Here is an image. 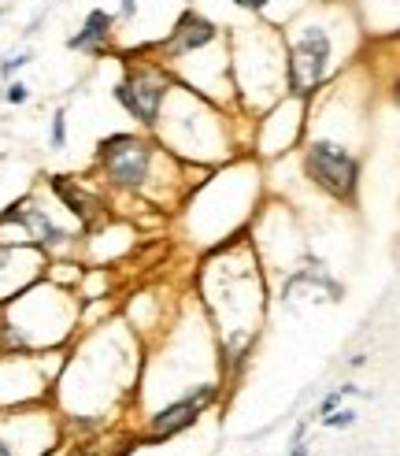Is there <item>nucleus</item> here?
<instances>
[{"instance_id": "nucleus-1", "label": "nucleus", "mask_w": 400, "mask_h": 456, "mask_svg": "<svg viewBox=\"0 0 400 456\" xmlns=\"http://www.w3.org/2000/svg\"><path fill=\"white\" fill-rule=\"evenodd\" d=\"M141 371L145 341L126 319L107 316L104 323L82 327V338L67 353V364L52 389L56 412L63 419L93 427L130 400V394L141 386Z\"/></svg>"}, {"instance_id": "nucleus-2", "label": "nucleus", "mask_w": 400, "mask_h": 456, "mask_svg": "<svg viewBox=\"0 0 400 456\" xmlns=\"http://www.w3.org/2000/svg\"><path fill=\"white\" fill-rule=\"evenodd\" d=\"M197 293L219 341L223 375H237L252 356L267 316V278L248 230L208 248L197 271Z\"/></svg>"}, {"instance_id": "nucleus-3", "label": "nucleus", "mask_w": 400, "mask_h": 456, "mask_svg": "<svg viewBox=\"0 0 400 456\" xmlns=\"http://www.w3.org/2000/svg\"><path fill=\"white\" fill-rule=\"evenodd\" d=\"M96 171L104 186L123 197H137L148 208H171L182 204L197 178H186L189 164H182L175 152H167L148 130H119L96 145Z\"/></svg>"}, {"instance_id": "nucleus-4", "label": "nucleus", "mask_w": 400, "mask_h": 456, "mask_svg": "<svg viewBox=\"0 0 400 456\" xmlns=\"http://www.w3.org/2000/svg\"><path fill=\"white\" fill-rule=\"evenodd\" d=\"M282 37L289 60V93L311 101L341 74L352 52L356 26L349 23V12L341 4L315 0L282 26Z\"/></svg>"}, {"instance_id": "nucleus-5", "label": "nucleus", "mask_w": 400, "mask_h": 456, "mask_svg": "<svg viewBox=\"0 0 400 456\" xmlns=\"http://www.w3.org/2000/svg\"><path fill=\"white\" fill-rule=\"evenodd\" d=\"M167 152H175L182 164L189 167H226L237 160V137L230 123V108L208 101V96L186 90L175 82L167 93L164 108H159L156 126L148 130Z\"/></svg>"}, {"instance_id": "nucleus-6", "label": "nucleus", "mask_w": 400, "mask_h": 456, "mask_svg": "<svg viewBox=\"0 0 400 456\" xmlns=\"http://www.w3.org/2000/svg\"><path fill=\"white\" fill-rule=\"evenodd\" d=\"M82 330V297L74 286L41 278L0 304V353L67 349Z\"/></svg>"}, {"instance_id": "nucleus-7", "label": "nucleus", "mask_w": 400, "mask_h": 456, "mask_svg": "<svg viewBox=\"0 0 400 456\" xmlns=\"http://www.w3.org/2000/svg\"><path fill=\"white\" fill-rule=\"evenodd\" d=\"M230 67L237 90V112L259 119L289 93V60L282 26L256 15V23L230 30Z\"/></svg>"}, {"instance_id": "nucleus-8", "label": "nucleus", "mask_w": 400, "mask_h": 456, "mask_svg": "<svg viewBox=\"0 0 400 456\" xmlns=\"http://www.w3.org/2000/svg\"><path fill=\"white\" fill-rule=\"evenodd\" d=\"M171 90H175V74L167 71V63L156 56L153 45H145L141 52H126L123 74H119L115 85H112L119 108H123L141 130L156 126L159 108H164Z\"/></svg>"}, {"instance_id": "nucleus-9", "label": "nucleus", "mask_w": 400, "mask_h": 456, "mask_svg": "<svg viewBox=\"0 0 400 456\" xmlns=\"http://www.w3.org/2000/svg\"><path fill=\"white\" fill-rule=\"evenodd\" d=\"M67 364L63 349L49 353H0V408H23L52 400L56 378Z\"/></svg>"}, {"instance_id": "nucleus-10", "label": "nucleus", "mask_w": 400, "mask_h": 456, "mask_svg": "<svg viewBox=\"0 0 400 456\" xmlns=\"http://www.w3.org/2000/svg\"><path fill=\"white\" fill-rule=\"evenodd\" d=\"M248 242H252L259 264L267 271H289V275H297L300 267H308L304 234H300L297 215L286 204L259 208L252 215V223H248Z\"/></svg>"}, {"instance_id": "nucleus-11", "label": "nucleus", "mask_w": 400, "mask_h": 456, "mask_svg": "<svg viewBox=\"0 0 400 456\" xmlns=\"http://www.w3.org/2000/svg\"><path fill=\"white\" fill-rule=\"evenodd\" d=\"M300 167H304V178L319 193H327L330 201H338V204L356 201V189H360V152L345 149L338 141L304 137Z\"/></svg>"}, {"instance_id": "nucleus-12", "label": "nucleus", "mask_w": 400, "mask_h": 456, "mask_svg": "<svg viewBox=\"0 0 400 456\" xmlns=\"http://www.w3.org/2000/svg\"><path fill=\"white\" fill-rule=\"evenodd\" d=\"M63 416L52 400L0 408V456H49L60 445Z\"/></svg>"}, {"instance_id": "nucleus-13", "label": "nucleus", "mask_w": 400, "mask_h": 456, "mask_svg": "<svg viewBox=\"0 0 400 456\" xmlns=\"http://www.w3.org/2000/svg\"><path fill=\"white\" fill-rule=\"evenodd\" d=\"M304 130H308V101L297 93H286L275 108H267L256 119V134L252 149L256 160H278L286 152H293L297 145H304Z\"/></svg>"}, {"instance_id": "nucleus-14", "label": "nucleus", "mask_w": 400, "mask_h": 456, "mask_svg": "<svg viewBox=\"0 0 400 456\" xmlns=\"http://www.w3.org/2000/svg\"><path fill=\"white\" fill-rule=\"evenodd\" d=\"M219 389H223V382H200V386H193L189 394H182L175 400H167V405L153 408L145 416V438L167 441V438H175V434L189 430L193 423L219 400Z\"/></svg>"}, {"instance_id": "nucleus-15", "label": "nucleus", "mask_w": 400, "mask_h": 456, "mask_svg": "<svg viewBox=\"0 0 400 456\" xmlns=\"http://www.w3.org/2000/svg\"><path fill=\"white\" fill-rule=\"evenodd\" d=\"M49 260L52 256L41 245H0V304L45 278Z\"/></svg>"}, {"instance_id": "nucleus-16", "label": "nucleus", "mask_w": 400, "mask_h": 456, "mask_svg": "<svg viewBox=\"0 0 400 456\" xmlns=\"http://www.w3.org/2000/svg\"><path fill=\"white\" fill-rule=\"evenodd\" d=\"M115 23L119 19L107 12V8H89L85 19H82V26L67 37V49L82 52V56H93V60L107 56V49L115 45Z\"/></svg>"}, {"instance_id": "nucleus-17", "label": "nucleus", "mask_w": 400, "mask_h": 456, "mask_svg": "<svg viewBox=\"0 0 400 456\" xmlns=\"http://www.w3.org/2000/svg\"><path fill=\"white\" fill-rule=\"evenodd\" d=\"M352 394H360V386H352V382H345V386L333 389V394H327V397L319 400V408H315V419L330 416V412H338V408H341V400H345V397H352Z\"/></svg>"}, {"instance_id": "nucleus-18", "label": "nucleus", "mask_w": 400, "mask_h": 456, "mask_svg": "<svg viewBox=\"0 0 400 456\" xmlns=\"http://www.w3.org/2000/svg\"><path fill=\"white\" fill-rule=\"evenodd\" d=\"M49 145H52V152L67 149V112H63V108H56V115H52V126H49Z\"/></svg>"}, {"instance_id": "nucleus-19", "label": "nucleus", "mask_w": 400, "mask_h": 456, "mask_svg": "<svg viewBox=\"0 0 400 456\" xmlns=\"http://www.w3.org/2000/svg\"><path fill=\"white\" fill-rule=\"evenodd\" d=\"M356 419H360L356 408H338V412H330V416H322L319 423L327 430H349V427H356Z\"/></svg>"}, {"instance_id": "nucleus-20", "label": "nucleus", "mask_w": 400, "mask_h": 456, "mask_svg": "<svg viewBox=\"0 0 400 456\" xmlns=\"http://www.w3.org/2000/svg\"><path fill=\"white\" fill-rule=\"evenodd\" d=\"M30 60H34V52H30V49H23V52H12V56H8L4 63H0V78H4V82H12V78H15V74L26 67Z\"/></svg>"}, {"instance_id": "nucleus-21", "label": "nucleus", "mask_w": 400, "mask_h": 456, "mask_svg": "<svg viewBox=\"0 0 400 456\" xmlns=\"http://www.w3.org/2000/svg\"><path fill=\"white\" fill-rule=\"evenodd\" d=\"M4 101H8V104H15V108H19V104H26V101H30V85H26V82H19V78H12V82L4 85Z\"/></svg>"}, {"instance_id": "nucleus-22", "label": "nucleus", "mask_w": 400, "mask_h": 456, "mask_svg": "<svg viewBox=\"0 0 400 456\" xmlns=\"http://www.w3.org/2000/svg\"><path fill=\"white\" fill-rule=\"evenodd\" d=\"M267 4H271V0H234V8H241L248 15H259V19L267 15Z\"/></svg>"}, {"instance_id": "nucleus-23", "label": "nucleus", "mask_w": 400, "mask_h": 456, "mask_svg": "<svg viewBox=\"0 0 400 456\" xmlns=\"http://www.w3.org/2000/svg\"><path fill=\"white\" fill-rule=\"evenodd\" d=\"M137 8H141V0H119V19L130 23V19L137 15Z\"/></svg>"}, {"instance_id": "nucleus-24", "label": "nucleus", "mask_w": 400, "mask_h": 456, "mask_svg": "<svg viewBox=\"0 0 400 456\" xmlns=\"http://www.w3.org/2000/svg\"><path fill=\"white\" fill-rule=\"evenodd\" d=\"M289 456H311V445L300 438V441H293V449H289Z\"/></svg>"}, {"instance_id": "nucleus-25", "label": "nucleus", "mask_w": 400, "mask_h": 456, "mask_svg": "<svg viewBox=\"0 0 400 456\" xmlns=\"http://www.w3.org/2000/svg\"><path fill=\"white\" fill-rule=\"evenodd\" d=\"M0 15H4V8H0Z\"/></svg>"}]
</instances>
